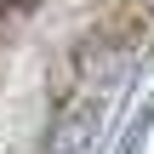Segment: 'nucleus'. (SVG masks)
Returning a JSON list of instances; mask_svg holds the SVG:
<instances>
[{
	"label": "nucleus",
	"instance_id": "f257e3e1",
	"mask_svg": "<svg viewBox=\"0 0 154 154\" xmlns=\"http://www.w3.org/2000/svg\"><path fill=\"white\" fill-rule=\"evenodd\" d=\"M97 120H103L97 103H69L46 131V154H86L91 137H97Z\"/></svg>",
	"mask_w": 154,
	"mask_h": 154
},
{
	"label": "nucleus",
	"instance_id": "f03ea898",
	"mask_svg": "<svg viewBox=\"0 0 154 154\" xmlns=\"http://www.w3.org/2000/svg\"><path fill=\"white\" fill-rule=\"evenodd\" d=\"M17 6H29V0H0V11H17Z\"/></svg>",
	"mask_w": 154,
	"mask_h": 154
},
{
	"label": "nucleus",
	"instance_id": "7ed1b4c3",
	"mask_svg": "<svg viewBox=\"0 0 154 154\" xmlns=\"http://www.w3.org/2000/svg\"><path fill=\"white\" fill-rule=\"evenodd\" d=\"M137 6H143V11H154V0H137Z\"/></svg>",
	"mask_w": 154,
	"mask_h": 154
}]
</instances>
